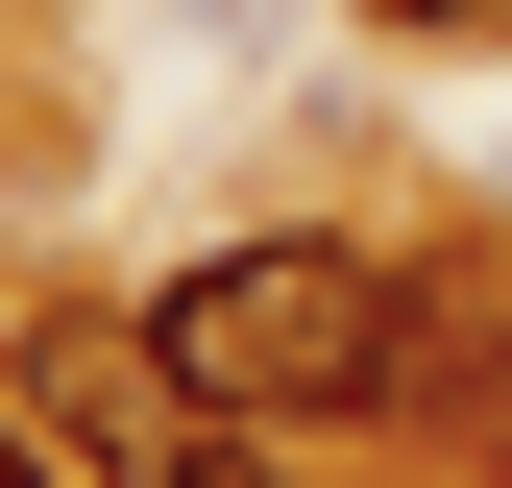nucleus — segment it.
Listing matches in <instances>:
<instances>
[{"instance_id":"f257e3e1","label":"nucleus","mask_w":512,"mask_h":488,"mask_svg":"<svg viewBox=\"0 0 512 488\" xmlns=\"http://www.w3.org/2000/svg\"><path fill=\"white\" fill-rule=\"evenodd\" d=\"M147 342L196 366L244 440H317V415H391L415 391V269L366 220H269V244H196L147 293Z\"/></svg>"},{"instance_id":"f03ea898","label":"nucleus","mask_w":512,"mask_h":488,"mask_svg":"<svg viewBox=\"0 0 512 488\" xmlns=\"http://www.w3.org/2000/svg\"><path fill=\"white\" fill-rule=\"evenodd\" d=\"M0 366H25V415L74 440V488H269V464H244V415L147 342V293H49Z\"/></svg>"},{"instance_id":"7ed1b4c3","label":"nucleus","mask_w":512,"mask_h":488,"mask_svg":"<svg viewBox=\"0 0 512 488\" xmlns=\"http://www.w3.org/2000/svg\"><path fill=\"white\" fill-rule=\"evenodd\" d=\"M366 49H512V0H366Z\"/></svg>"},{"instance_id":"20e7f679","label":"nucleus","mask_w":512,"mask_h":488,"mask_svg":"<svg viewBox=\"0 0 512 488\" xmlns=\"http://www.w3.org/2000/svg\"><path fill=\"white\" fill-rule=\"evenodd\" d=\"M0 488H74V440L25 415V366H0Z\"/></svg>"}]
</instances>
